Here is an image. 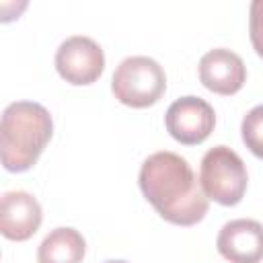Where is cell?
I'll use <instances>...</instances> for the list:
<instances>
[{
    "label": "cell",
    "mask_w": 263,
    "mask_h": 263,
    "mask_svg": "<svg viewBox=\"0 0 263 263\" xmlns=\"http://www.w3.org/2000/svg\"><path fill=\"white\" fill-rule=\"evenodd\" d=\"M111 90L121 105L146 109L160 101L166 90L162 66L148 55H129L113 72Z\"/></svg>",
    "instance_id": "3957f363"
},
{
    "label": "cell",
    "mask_w": 263,
    "mask_h": 263,
    "mask_svg": "<svg viewBox=\"0 0 263 263\" xmlns=\"http://www.w3.org/2000/svg\"><path fill=\"white\" fill-rule=\"evenodd\" d=\"M103 263H129V261H123V259H107Z\"/></svg>",
    "instance_id": "4fadbf2b"
},
{
    "label": "cell",
    "mask_w": 263,
    "mask_h": 263,
    "mask_svg": "<svg viewBox=\"0 0 263 263\" xmlns=\"http://www.w3.org/2000/svg\"><path fill=\"white\" fill-rule=\"evenodd\" d=\"M199 80L216 95H234L247 82V66L238 53L226 47L210 49L199 60Z\"/></svg>",
    "instance_id": "ba28073f"
},
{
    "label": "cell",
    "mask_w": 263,
    "mask_h": 263,
    "mask_svg": "<svg viewBox=\"0 0 263 263\" xmlns=\"http://www.w3.org/2000/svg\"><path fill=\"white\" fill-rule=\"evenodd\" d=\"M86 253L84 236L70 226L53 228L37 249L39 263H82Z\"/></svg>",
    "instance_id": "30bf717a"
},
{
    "label": "cell",
    "mask_w": 263,
    "mask_h": 263,
    "mask_svg": "<svg viewBox=\"0 0 263 263\" xmlns=\"http://www.w3.org/2000/svg\"><path fill=\"white\" fill-rule=\"evenodd\" d=\"M55 70L66 82L86 86L101 78L105 70V53L95 39L72 35L64 39L55 51Z\"/></svg>",
    "instance_id": "5b68a950"
},
{
    "label": "cell",
    "mask_w": 263,
    "mask_h": 263,
    "mask_svg": "<svg viewBox=\"0 0 263 263\" xmlns=\"http://www.w3.org/2000/svg\"><path fill=\"white\" fill-rule=\"evenodd\" d=\"M249 37L255 51L263 58V0H253L249 8Z\"/></svg>",
    "instance_id": "7c38bea8"
},
{
    "label": "cell",
    "mask_w": 263,
    "mask_h": 263,
    "mask_svg": "<svg viewBox=\"0 0 263 263\" xmlns=\"http://www.w3.org/2000/svg\"><path fill=\"white\" fill-rule=\"evenodd\" d=\"M53 134L49 111L35 101H14L2 111L0 158L10 173L29 171Z\"/></svg>",
    "instance_id": "7a4b0ae2"
},
{
    "label": "cell",
    "mask_w": 263,
    "mask_h": 263,
    "mask_svg": "<svg viewBox=\"0 0 263 263\" xmlns=\"http://www.w3.org/2000/svg\"><path fill=\"white\" fill-rule=\"evenodd\" d=\"M39 201L27 191H6L0 199V232L8 240H29L41 226Z\"/></svg>",
    "instance_id": "9c48e42d"
},
{
    "label": "cell",
    "mask_w": 263,
    "mask_h": 263,
    "mask_svg": "<svg viewBox=\"0 0 263 263\" xmlns=\"http://www.w3.org/2000/svg\"><path fill=\"white\" fill-rule=\"evenodd\" d=\"M240 134H242V142L245 146L263 160V105L253 107L240 123Z\"/></svg>",
    "instance_id": "8fae6325"
},
{
    "label": "cell",
    "mask_w": 263,
    "mask_h": 263,
    "mask_svg": "<svg viewBox=\"0 0 263 263\" xmlns=\"http://www.w3.org/2000/svg\"><path fill=\"white\" fill-rule=\"evenodd\" d=\"M247 166L228 146L210 148L199 166V185L208 199L220 205H236L247 193Z\"/></svg>",
    "instance_id": "277c9868"
},
{
    "label": "cell",
    "mask_w": 263,
    "mask_h": 263,
    "mask_svg": "<svg viewBox=\"0 0 263 263\" xmlns=\"http://www.w3.org/2000/svg\"><path fill=\"white\" fill-rule=\"evenodd\" d=\"M218 253L230 263L263 261V224L251 218L226 222L216 238Z\"/></svg>",
    "instance_id": "52a82bcc"
},
{
    "label": "cell",
    "mask_w": 263,
    "mask_h": 263,
    "mask_svg": "<svg viewBox=\"0 0 263 263\" xmlns=\"http://www.w3.org/2000/svg\"><path fill=\"white\" fill-rule=\"evenodd\" d=\"M164 125L173 140L185 146L201 144L210 138L216 125L214 107L193 95L173 101L164 113Z\"/></svg>",
    "instance_id": "8992f818"
},
{
    "label": "cell",
    "mask_w": 263,
    "mask_h": 263,
    "mask_svg": "<svg viewBox=\"0 0 263 263\" xmlns=\"http://www.w3.org/2000/svg\"><path fill=\"white\" fill-rule=\"evenodd\" d=\"M144 197L158 216L177 226H193L203 220L210 199L201 191L189 162L168 150L150 154L138 177Z\"/></svg>",
    "instance_id": "6da1fadb"
}]
</instances>
